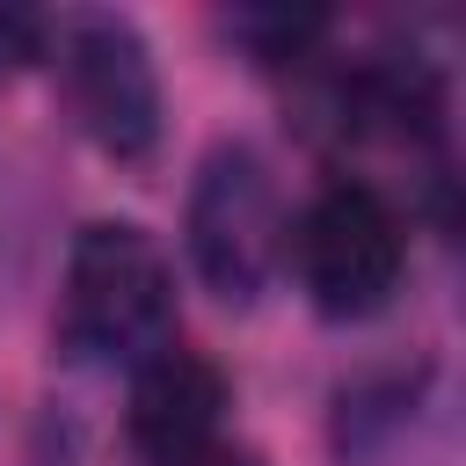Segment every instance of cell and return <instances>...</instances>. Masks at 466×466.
<instances>
[{
  "label": "cell",
  "instance_id": "1",
  "mask_svg": "<svg viewBox=\"0 0 466 466\" xmlns=\"http://www.w3.org/2000/svg\"><path fill=\"white\" fill-rule=\"evenodd\" d=\"M58 335L80 364H146L175 342V262L131 218L80 226L58 291Z\"/></svg>",
  "mask_w": 466,
  "mask_h": 466
},
{
  "label": "cell",
  "instance_id": "2",
  "mask_svg": "<svg viewBox=\"0 0 466 466\" xmlns=\"http://www.w3.org/2000/svg\"><path fill=\"white\" fill-rule=\"evenodd\" d=\"M284 262L313 313L328 320H371L408 269V226L371 182H328L284 240Z\"/></svg>",
  "mask_w": 466,
  "mask_h": 466
},
{
  "label": "cell",
  "instance_id": "3",
  "mask_svg": "<svg viewBox=\"0 0 466 466\" xmlns=\"http://www.w3.org/2000/svg\"><path fill=\"white\" fill-rule=\"evenodd\" d=\"M284 197L277 175L255 146H211L197 182H189V262L197 277L226 299V306H255L269 291V277L284 269Z\"/></svg>",
  "mask_w": 466,
  "mask_h": 466
},
{
  "label": "cell",
  "instance_id": "4",
  "mask_svg": "<svg viewBox=\"0 0 466 466\" xmlns=\"http://www.w3.org/2000/svg\"><path fill=\"white\" fill-rule=\"evenodd\" d=\"M44 51L80 138H95L109 160H146L160 146V73L124 15H66Z\"/></svg>",
  "mask_w": 466,
  "mask_h": 466
},
{
  "label": "cell",
  "instance_id": "5",
  "mask_svg": "<svg viewBox=\"0 0 466 466\" xmlns=\"http://www.w3.org/2000/svg\"><path fill=\"white\" fill-rule=\"evenodd\" d=\"M131 444L138 459L153 466H175L204 444H218V422H226V371L182 342H167L160 357H146L131 371Z\"/></svg>",
  "mask_w": 466,
  "mask_h": 466
},
{
  "label": "cell",
  "instance_id": "6",
  "mask_svg": "<svg viewBox=\"0 0 466 466\" xmlns=\"http://www.w3.org/2000/svg\"><path fill=\"white\" fill-rule=\"evenodd\" d=\"M218 29H226L255 66H291V58H306V51L320 44L328 15H320V7H233V15H218Z\"/></svg>",
  "mask_w": 466,
  "mask_h": 466
},
{
  "label": "cell",
  "instance_id": "7",
  "mask_svg": "<svg viewBox=\"0 0 466 466\" xmlns=\"http://www.w3.org/2000/svg\"><path fill=\"white\" fill-rule=\"evenodd\" d=\"M44 44H51V15H36L22 0H0V87L15 73H29L44 58Z\"/></svg>",
  "mask_w": 466,
  "mask_h": 466
},
{
  "label": "cell",
  "instance_id": "8",
  "mask_svg": "<svg viewBox=\"0 0 466 466\" xmlns=\"http://www.w3.org/2000/svg\"><path fill=\"white\" fill-rule=\"evenodd\" d=\"M175 466H262V459H255L248 444H226V437H218V444H204V451H189V459H175Z\"/></svg>",
  "mask_w": 466,
  "mask_h": 466
}]
</instances>
